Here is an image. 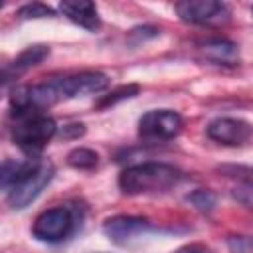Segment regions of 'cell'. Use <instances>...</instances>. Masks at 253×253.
I'll list each match as a JSON object with an SVG mask.
<instances>
[{"label": "cell", "mask_w": 253, "mask_h": 253, "mask_svg": "<svg viewBox=\"0 0 253 253\" xmlns=\"http://www.w3.org/2000/svg\"><path fill=\"white\" fill-rule=\"evenodd\" d=\"M182 178V172L166 162H140L126 166L119 174V188L123 194H150V192H166L176 186Z\"/></svg>", "instance_id": "cell-1"}, {"label": "cell", "mask_w": 253, "mask_h": 253, "mask_svg": "<svg viewBox=\"0 0 253 253\" xmlns=\"http://www.w3.org/2000/svg\"><path fill=\"white\" fill-rule=\"evenodd\" d=\"M12 115L16 119L12 125V140L32 156L42 152L57 134V125L53 117L42 111H24Z\"/></svg>", "instance_id": "cell-2"}, {"label": "cell", "mask_w": 253, "mask_h": 253, "mask_svg": "<svg viewBox=\"0 0 253 253\" xmlns=\"http://www.w3.org/2000/svg\"><path fill=\"white\" fill-rule=\"evenodd\" d=\"M109 87V77L101 71H79L65 77H53L45 81V93L51 105L67 99L101 93Z\"/></svg>", "instance_id": "cell-3"}, {"label": "cell", "mask_w": 253, "mask_h": 253, "mask_svg": "<svg viewBox=\"0 0 253 253\" xmlns=\"http://www.w3.org/2000/svg\"><path fill=\"white\" fill-rule=\"evenodd\" d=\"M53 174H55V168L49 160L34 158L32 168L8 190V204L14 210H24L43 192V188L51 182Z\"/></svg>", "instance_id": "cell-4"}, {"label": "cell", "mask_w": 253, "mask_h": 253, "mask_svg": "<svg viewBox=\"0 0 253 253\" xmlns=\"http://www.w3.org/2000/svg\"><path fill=\"white\" fill-rule=\"evenodd\" d=\"M75 229V219L69 208L65 206H55L45 211H42L34 225H32V235L38 241L43 243H59L67 239Z\"/></svg>", "instance_id": "cell-5"}, {"label": "cell", "mask_w": 253, "mask_h": 253, "mask_svg": "<svg viewBox=\"0 0 253 253\" xmlns=\"http://www.w3.org/2000/svg\"><path fill=\"white\" fill-rule=\"evenodd\" d=\"M174 10L182 22L196 26H221L229 22L231 16L229 6L217 0H184L178 2Z\"/></svg>", "instance_id": "cell-6"}, {"label": "cell", "mask_w": 253, "mask_h": 253, "mask_svg": "<svg viewBox=\"0 0 253 253\" xmlns=\"http://www.w3.org/2000/svg\"><path fill=\"white\" fill-rule=\"evenodd\" d=\"M184 121L172 109H152L138 119V134L144 140H172L180 134Z\"/></svg>", "instance_id": "cell-7"}, {"label": "cell", "mask_w": 253, "mask_h": 253, "mask_svg": "<svg viewBox=\"0 0 253 253\" xmlns=\"http://www.w3.org/2000/svg\"><path fill=\"white\" fill-rule=\"evenodd\" d=\"M206 134L225 146H241L245 144L251 134H253V126L243 121V119H233V117H219L213 119L208 126H206Z\"/></svg>", "instance_id": "cell-8"}, {"label": "cell", "mask_w": 253, "mask_h": 253, "mask_svg": "<svg viewBox=\"0 0 253 253\" xmlns=\"http://www.w3.org/2000/svg\"><path fill=\"white\" fill-rule=\"evenodd\" d=\"M150 229L152 225L148 219L134 217V215H115L103 223L105 235L117 245H126L128 241L146 235Z\"/></svg>", "instance_id": "cell-9"}, {"label": "cell", "mask_w": 253, "mask_h": 253, "mask_svg": "<svg viewBox=\"0 0 253 253\" xmlns=\"http://www.w3.org/2000/svg\"><path fill=\"white\" fill-rule=\"evenodd\" d=\"M59 12L71 20L73 24H77L79 28H85L89 32H95L101 28V18H99V10L95 6V2L89 0H63L59 4Z\"/></svg>", "instance_id": "cell-10"}, {"label": "cell", "mask_w": 253, "mask_h": 253, "mask_svg": "<svg viewBox=\"0 0 253 253\" xmlns=\"http://www.w3.org/2000/svg\"><path fill=\"white\" fill-rule=\"evenodd\" d=\"M47 55H49V47L47 45H30V47H26L16 59H12L4 67V73H2L4 85H8L10 81L18 79L20 75H24L26 71H30L32 67L40 65Z\"/></svg>", "instance_id": "cell-11"}, {"label": "cell", "mask_w": 253, "mask_h": 253, "mask_svg": "<svg viewBox=\"0 0 253 253\" xmlns=\"http://www.w3.org/2000/svg\"><path fill=\"white\" fill-rule=\"evenodd\" d=\"M200 53L217 65H235L239 59L237 45L225 38H208L200 42Z\"/></svg>", "instance_id": "cell-12"}, {"label": "cell", "mask_w": 253, "mask_h": 253, "mask_svg": "<svg viewBox=\"0 0 253 253\" xmlns=\"http://www.w3.org/2000/svg\"><path fill=\"white\" fill-rule=\"evenodd\" d=\"M67 164L71 168H77V170H93L99 164V154L91 148L79 146L67 154Z\"/></svg>", "instance_id": "cell-13"}, {"label": "cell", "mask_w": 253, "mask_h": 253, "mask_svg": "<svg viewBox=\"0 0 253 253\" xmlns=\"http://www.w3.org/2000/svg\"><path fill=\"white\" fill-rule=\"evenodd\" d=\"M198 211L202 213H211L215 210V204H217V196L211 192V190H206V188H198L194 190L192 194H188L186 198Z\"/></svg>", "instance_id": "cell-14"}, {"label": "cell", "mask_w": 253, "mask_h": 253, "mask_svg": "<svg viewBox=\"0 0 253 253\" xmlns=\"http://www.w3.org/2000/svg\"><path fill=\"white\" fill-rule=\"evenodd\" d=\"M219 174L237 180L241 184H245L249 190H253V166H245V164H223L217 168Z\"/></svg>", "instance_id": "cell-15"}, {"label": "cell", "mask_w": 253, "mask_h": 253, "mask_svg": "<svg viewBox=\"0 0 253 253\" xmlns=\"http://www.w3.org/2000/svg\"><path fill=\"white\" fill-rule=\"evenodd\" d=\"M138 91H140V87H138V85H134V83H130V85H121V87L113 89L109 95H105V97L97 103V107H99V109L113 107V105H117V103H121V101H126V99L136 97V95H138Z\"/></svg>", "instance_id": "cell-16"}, {"label": "cell", "mask_w": 253, "mask_h": 253, "mask_svg": "<svg viewBox=\"0 0 253 253\" xmlns=\"http://www.w3.org/2000/svg\"><path fill=\"white\" fill-rule=\"evenodd\" d=\"M18 16L24 18V20H30V18H53L55 16V10L42 4V2H32V4H26L18 10Z\"/></svg>", "instance_id": "cell-17"}, {"label": "cell", "mask_w": 253, "mask_h": 253, "mask_svg": "<svg viewBox=\"0 0 253 253\" xmlns=\"http://www.w3.org/2000/svg\"><path fill=\"white\" fill-rule=\"evenodd\" d=\"M227 245L233 253H253V237L249 235H233L227 239Z\"/></svg>", "instance_id": "cell-18"}, {"label": "cell", "mask_w": 253, "mask_h": 253, "mask_svg": "<svg viewBox=\"0 0 253 253\" xmlns=\"http://www.w3.org/2000/svg\"><path fill=\"white\" fill-rule=\"evenodd\" d=\"M85 134V125L81 123H71V125H65L63 130H61V136L63 138H79Z\"/></svg>", "instance_id": "cell-19"}, {"label": "cell", "mask_w": 253, "mask_h": 253, "mask_svg": "<svg viewBox=\"0 0 253 253\" xmlns=\"http://www.w3.org/2000/svg\"><path fill=\"white\" fill-rule=\"evenodd\" d=\"M174 253H210V249L202 243H188V245H182L180 249H176Z\"/></svg>", "instance_id": "cell-20"}, {"label": "cell", "mask_w": 253, "mask_h": 253, "mask_svg": "<svg viewBox=\"0 0 253 253\" xmlns=\"http://www.w3.org/2000/svg\"><path fill=\"white\" fill-rule=\"evenodd\" d=\"M251 12H253V6H251Z\"/></svg>", "instance_id": "cell-21"}]
</instances>
